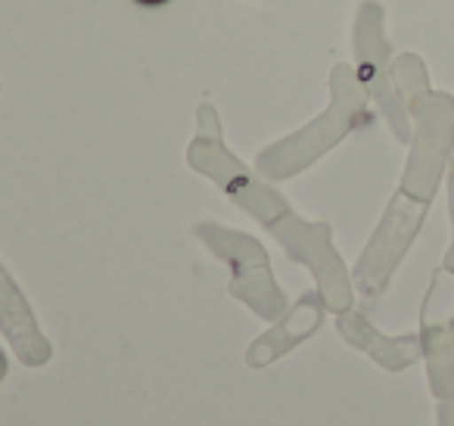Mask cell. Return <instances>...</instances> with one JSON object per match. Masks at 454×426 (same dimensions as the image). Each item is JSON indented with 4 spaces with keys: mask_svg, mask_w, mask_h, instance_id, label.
Wrapping results in <instances>:
<instances>
[{
    "mask_svg": "<svg viewBox=\"0 0 454 426\" xmlns=\"http://www.w3.org/2000/svg\"><path fill=\"white\" fill-rule=\"evenodd\" d=\"M352 53H355V72L364 84L367 97L377 103L383 113L389 131L395 134L398 144H411V115L402 106L392 88V53L389 38H386V10L377 0H361L355 10L352 22Z\"/></svg>",
    "mask_w": 454,
    "mask_h": 426,
    "instance_id": "4",
    "label": "cell"
},
{
    "mask_svg": "<svg viewBox=\"0 0 454 426\" xmlns=\"http://www.w3.org/2000/svg\"><path fill=\"white\" fill-rule=\"evenodd\" d=\"M0 330L7 333V339L28 364H38L51 355V345L38 333V324H35L26 299H22V293L4 268H0Z\"/></svg>",
    "mask_w": 454,
    "mask_h": 426,
    "instance_id": "9",
    "label": "cell"
},
{
    "mask_svg": "<svg viewBox=\"0 0 454 426\" xmlns=\"http://www.w3.org/2000/svg\"><path fill=\"white\" fill-rule=\"evenodd\" d=\"M330 103L321 115L309 122L305 128L293 131L290 138L278 140L274 146H268L265 153H259V169L271 178H290L296 171L309 169L311 162L330 153L336 144L348 138L358 125H364L367 106H371V97H367L364 84H361L358 72L352 63H336L330 69Z\"/></svg>",
    "mask_w": 454,
    "mask_h": 426,
    "instance_id": "2",
    "label": "cell"
},
{
    "mask_svg": "<svg viewBox=\"0 0 454 426\" xmlns=\"http://www.w3.org/2000/svg\"><path fill=\"white\" fill-rule=\"evenodd\" d=\"M445 178H448V215H451V246H448L445 262H442V268L451 271V274H454V153H451V159H448Z\"/></svg>",
    "mask_w": 454,
    "mask_h": 426,
    "instance_id": "12",
    "label": "cell"
},
{
    "mask_svg": "<svg viewBox=\"0 0 454 426\" xmlns=\"http://www.w3.org/2000/svg\"><path fill=\"white\" fill-rule=\"evenodd\" d=\"M187 159L196 171L218 181L231 193V200L240 202L247 212H253L268 231L278 233V240L290 249L293 258L309 264L317 287H321L324 305L340 314L352 308V283H348L346 268L330 243V227L302 221L271 187L255 181L231 156V150L224 146V134H221V119L212 103H202L196 109V138L190 144Z\"/></svg>",
    "mask_w": 454,
    "mask_h": 426,
    "instance_id": "1",
    "label": "cell"
},
{
    "mask_svg": "<svg viewBox=\"0 0 454 426\" xmlns=\"http://www.w3.org/2000/svg\"><path fill=\"white\" fill-rule=\"evenodd\" d=\"M420 349L427 355L429 389L439 401L454 398V274L439 268L420 314Z\"/></svg>",
    "mask_w": 454,
    "mask_h": 426,
    "instance_id": "6",
    "label": "cell"
},
{
    "mask_svg": "<svg viewBox=\"0 0 454 426\" xmlns=\"http://www.w3.org/2000/svg\"><path fill=\"white\" fill-rule=\"evenodd\" d=\"M439 426H454V398H445L439 405Z\"/></svg>",
    "mask_w": 454,
    "mask_h": 426,
    "instance_id": "13",
    "label": "cell"
},
{
    "mask_svg": "<svg viewBox=\"0 0 454 426\" xmlns=\"http://www.w3.org/2000/svg\"><path fill=\"white\" fill-rule=\"evenodd\" d=\"M389 78H392V88H395V97L402 100L404 109L414 100H420V97L433 88V84H429L427 63H423V57H417V53H398V57L392 59Z\"/></svg>",
    "mask_w": 454,
    "mask_h": 426,
    "instance_id": "11",
    "label": "cell"
},
{
    "mask_svg": "<svg viewBox=\"0 0 454 426\" xmlns=\"http://www.w3.org/2000/svg\"><path fill=\"white\" fill-rule=\"evenodd\" d=\"M427 209H429L427 200H417V196L404 193V190L398 187L389 209L383 212V221H380L377 233H373L371 243H367L364 256L355 264V287H358L361 296L373 299V296L383 293L389 277L395 274L398 262H402L404 252L414 243V237L420 233Z\"/></svg>",
    "mask_w": 454,
    "mask_h": 426,
    "instance_id": "5",
    "label": "cell"
},
{
    "mask_svg": "<svg viewBox=\"0 0 454 426\" xmlns=\"http://www.w3.org/2000/svg\"><path fill=\"white\" fill-rule=\"evenodd\" d=\"M408 115L411 153L402 175V190L417 200L433 202L454 153V97L429 88L420 100L411 103Z\"/></svg>",
    "mask_w": 454,
    "mask_h": 426,
    "instance_id": "3",
    "label": "cell"
},
{
    "mask_svg": "<svg viewBox=\"0 0 454 426\" xmlns=\"http://www.w3.org/2000/svg\"><path fill=\"white\" fill-rule=\"evenodd\" d=\"M340 333L355 345V349L367 351L377 364L386 370H404L420 358V336H383L364 314H355L352 308L342 312Z\"/></svg>",
    "mask_w": 454,
    "mask_h": 426,
    "instance_id": "8",
    "label": "cell"
},
{
    "mask_svg": "<svg viewBox=\"0 0 454 426\" xmlns=\"http://www.w3.org/2000/svg\"><path fill=\"white\" fill-rule=\"evenodd\" d=\"M202 240L218 252L224 262L234 264V296L243 299L249 308H255L265 318H274V314L284 308V296L274 287L271 268H268L265 249H262L255 240L243 237V233L234 231H221V227H200Z\"/></svg>",
    "mask_w": 454,
    "mask_h": 426,
    "instance_id": "7",
    "label": "cell"
},
{
    "mask_svg": "<svg viewBox=\"0 0 454 426\" xmlns=\"http://www.w3.org/2000/svg\"><path fill=\"white\" fill-rule=\"evenodd\" d=\"M317 324H321V302H317L315 296H305V299L293 308L290 318H286L278 330H271L259 345H255V355H268V351H271V355H278V351L290 349V345L299 343L302 336H309Z\"/></svg>",
    "mask_w": 454,
    "mask_h": 426,
    "instance_id": "10",
    "label": "cell"
}]
</instances>
